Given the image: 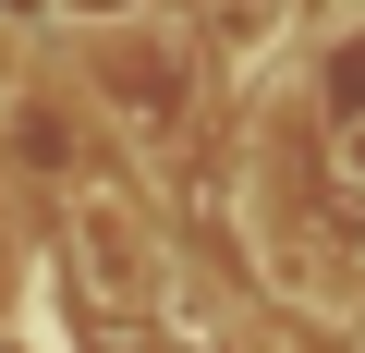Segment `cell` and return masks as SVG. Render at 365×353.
<instances>
[{
    "mask_svg": "<svg viewBox=\"0 0 365 353\" xmlns=\"http://www.w3.org/2000/svg\"><path fill=\"white\" fill-rule=\"evenodd\" d=\"M0 98H13V37H0Z\"/></svg>",
    "mask_w": 365,
    "mask_h": 353,
    "instance_id": "cell-2",
    "label": "cell"
},
{
    "mask_svg": "<svg viewBox=\"0 0 365 353\" xmlns=\"http://www.w3.org/2000/svg\"><path fill=\"white\" fill-rule=\"evenodd\" d=\"M73 244H86V292L98 305H146L158 292V232H146V208L122 183H86L73 195Z\"/></svg>",
    "mask_w": 365,
    "mask_h": 353,
    "instance_id": "cell-1",
    "label": "cell"
}]
</instances>
